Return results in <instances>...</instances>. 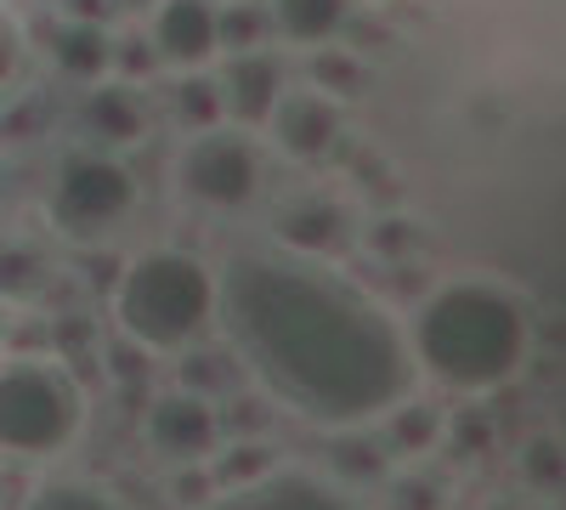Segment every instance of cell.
Masks as SVG:
<instances>
[{
  "label": "cell",
  "instance_id": "cell-1",
  "mask_svg": "<svg viewBox=\"0 0 566 510\" xmlns=\"http://www.w3.org/2000/svg\"><path fill=\"white\" fill-rule=\"evenodd\" d=\"M221 306L255 381L306 420L363 426L402 408L413 386V341H402L397 323L368 301L306 267L250 256L227 272Z\"/></svg>",
  "mask_w": 566,
  "mask_h": 510
},
{
  "label": "cell",
  "instance_id": "cell-2",
  "mask_svg": "<svg viewBox=\"0 0 566 510\" xmlns=\"http://www.w3.org/2000/svg\"><path fill=\"white\" fill-rule=\"evenodd\" d=\"M413 363L448 392L488 397L527 363V312L488 278H453L413 312Z\"/></svg>",
  "mask_w": 566,
  "mask_h": 510
},
{
  "label": "cell",
  "instance_id": "cell-3",
  "mask_svg": "<svg viewBox=\"0 0 566 510\" xmlns=\"http://www.w3.org/2000/svg\"><path fill=\"white\" fill-rule=\"evenodd\" d=\"M221 312V284L187 250L136 256L114 284V323L142 352H187Z\"/></svg>",
  "mask_w": 566,
  "mask_h": 510
},
{
  "label": "cell",
  "instance_id": "cell-4",
  "mask_svg": "<svg viewBox=\"0 0 566 510\" xmlns=\"http://www.w3.org/2000/svg\"><path fill=\"white\" fill-rule=\"evenodd\" d=\"M85 426V392L57 357H12L0 368V448L12 459H57Z\"/></svg>",
  "mask_w": 566,
  "mask_h": 510
},
{
  "label": "cell",
  "instance_id": "cell-5",
  "mask_svg": "<svg viewBox=\"0 0 566 510\" xmlns=\"http://www.w3.org/2000/svg\"><path fill=\"white\" fill-rule=\"evenodd\" d=\"M130 205H136V181H130V170L119 159H108V154H69L57 165L45 216H52V227L63 239L91 244V239L114 233V227L130 216Z\"/></svg>",
  "mask_w": 566,
  "mask_h": 510
},
{
  "label": "cell",
  "instance_id": "cell-6",
  "mask_svg": "<svg viewBox=\"0 0 566 510\" xmlns=\"http://www.w3.org/2000/svg\"><path fill=\"white\" fill-rule=\"evenodd\" d=\"M176 181H181V194L205 210H244L261 188V159L239 131H205L187 143Z\"/></svg>",
  "mask_w": 566,
  "mask_h": 510
},
{
  "label": "cell",
  "instance_id": "cell-7",
  "mask_svg": "<svg viewBox=\"0 0 566 510\" xmlns=\"http://www.w3.org/2000/svg\"><path fill=\"white\" fill-rule=\"evenodd\" d=\"M199 510H363V504L335 477H317L301 466H283V471L266 466L250 482H232V488L210 493V504H199Z\"/></svg>",
  "mask_w": 566,
  "mask_h": 510
},
{
  "label": "cell",
  "instance_id": "cell-8",
  "mask_svg": "<svg viewBox=\"0 0 566 510\" xmlns=\"http://www.w3.org/2000/svg\"><path fill=\"white\" fill-rule=\"evenodd\" d=\"M148 443L154 454H165L170 466H199V459L216 454L221 443V420H216V403L199 397L193 386H176L148 408Z\"/></svg>",
  "mask_w": 566,
  "mask_h": 510
},
{
  "label": "cell",
  "instance_id": "cell-9",
  "mask_svg": "<svg viewBox=\"0 0 566 510\" xmlns=\"http://www.w3.org/2000/svg\"><path fill=\"white\" fill-rule=\"evenodd\" d=\"M148 34L159 45L165 69H205L221 52V12L210 0H165Z\"/></svg>",
  "mask_w": 566,
  "mask_h": 510
},
{
  "label": "cell",
  "instance_id": "cell-10",
  "mask_svg": "<svg viewBox=\"0 0 566 510\" xmlns=\"http://www.w3.org/2000/svg\"><path fill=\"white\" fill-rule=\"evenodd\" d=\"M272 143L290 159H323L340 143V103L323 91H295L283 97V108L272 114Z\"/></svg>",
  "mask_w": 566,
  "mask_h": 510
},
{
  "label": "cell",
  "instance_id": "cell-11",
  "mask_svg": "<svg viewBox=\"0 0 566 510\" xmlns=\"http://www.w3.org/2000/svg\"><path fill=\"white\" fill-rule=\"evenodd\" d=\"M221 97H227V119H239V125H272V114L283 108V69L266 52L227 58Z\"/></svg>",
  "mask_w": 566,
  "mask_h": 510
},
{
  "label": "cell",
  "instance_id": "cell-12",
  "mask_svg": "<svg viewBox=\"0 0 566 510\" xmlns=\"http://www.w3.org/2000/svg\"><path fill=\"white\" fill-rule=\"evenodd\" d=\"M80 125L91 143H103V148H130L148 136V103L136 97V85H91V97L80 108Z\"/></svg>",
  "mask_w": 566,
  "mask_h": 510
},
{
  "label": "cell",
  "instance_id": "cell-13",
  "mask_svg": "<svg viewBox=\"0 0 566 510\" xmlns=\"http://www.w3.org/2000/svg\"><path fill=\"white\" fill-rule=\"evenodd\" d=\"M52 63L69 74V80H85V85H103L108 74H114V52H119V40H108V29L103 23H63V29H52Z\"/></svg>",
  "mask_w": 566,
  "mask_h": 510
},
{
  "label": "cell",
  "instance_id": "cell-14",
  "mask_svg": "<svg viewBox=\"0 0 566 510\" xmlns=\"http://www.w3.org/2000/svg\"><path fill=\"white\" fill-rule=\"evenodd\" d=\"M272 23L301 40V45H328L340 29H346V12H352V0H272Z\"/></svg>",
  "mask_w": 566,
  "mask_h": 510
},
{
  "label": "cell",
  "instance_id": "cell-15",
  "mask_svg": "<svg viewBox=\"0 0 566 510\" xmlns=\"http://www.w3.org/2000/svg\"><path fill=\"white\" fill-rule=\"evenodd\" d=\"M277 233H283V244H295L301 256H323V250L340 244L346 216H340V205H328V199H301V205L283 210Z\"/></svg>",
  "mask_w": 566,
  "mask_h": 510
},
{
  "label": "cell",
  "instance_id": "cell-16",
  "mask_svg": "<svg viewBox=\"0 0 566 510\" xmlns=\"http://www.w3.org/2000/svg\"><path fill=\"white\" fill-rule=\"evenodd\" d=\"M170 108H176V119H181V125H193L199 136H205V131H221V119H227L221 80H210V74H187V80L176 85Z\"/></svg>",
  "mask_w": 566,
  "mask_h": 510
},
{
  "label": "cell",
  "instance_id": "cell-17",
  "mask_svg": "<svg viewBox=\"0 0 566 510\" xmlns=\"http://www.w3.org/2000/svg\"><path fill=\"white\" fill-rule=\"evenodd\" d=\"M23 510H125L108 488H91L80 477H52V482H40L29 488Z\"/></svg>",
  "mask_w": 566,
  "mask_h": 510
},
{
  "label": "cell",
  "instance_id": "cell-18",
  "mask_svg": "<svg viewBox=\"0 0 566 510\" xmlns=\"http://www.w3.org/2000/svg\"><path fill=\"white\" fill-rule=\"evenodd\" d=\"M368 85L363 63L346 58V52H328V45H317V58H312V91H323V97H357V91Z\"/></svg>",
  "mask_w": 566,
  "mask_h": 510
},
{
  "label": "cell",
  "instance_id": "cell-19",
  "mask_svg": "<svg viewBox=\"0 0 566 510\" xmlns=\"http://www.w3.org/2000/svg\"><path fill=\"white\" fill-rule=\"evenodd\" d=\"M266 29H272V12H261V7H244V0H227V7H221V45L232 58L255 52Z\"/></svg>",
  "mask_w": 566,
  "mask_h": 510
},
{
  "label": "cell",
  "instance_id": "cell-20",
  "mask_svg": "<svg viewBox=\"0 0 566 510\" xmlns=\"http://www.w3.org/2000/svg\"><path fill=\"white\" fill-rule=\"evenodd\" d=\"M154 69H165V58H159V45H154V34L148 40H119V52H114V74H125V80H148Z\"/></svg>",
  "mask_w": 566,
  "mask_h": 510
},
{
  "label": "cell",
  "instance_id": "cell-21",
  "mask_svg": "<svg viewBox=\"0 0 566 510\" xmlns=\"http://www.w3.org/2000/svg\"><path fill=\"white\" fill-rule=\"evenodd\" d=\"M397 448H424V443H431V437H424V431H437V420H431V414H424V408H397Z\"/></svg>",
  "mask_w": 566,
  "mask_h": 510
},
{
  "label": "cell",
  "instance_id": "cell-22",
  "mask_svg": "<svg viewBox=\"0 0 566 510\" xmlns=\"http://www.w3.org/2000/svg\"><path fill=\"white\" fill-rule=\"evenodd\" d=\"M69 7H74V18H80V23H103L114 0H69Z\"/></svg>",
  "mask_w": 566,
  "mask_h": 510
},
{
  "label": "cell",
  "instance_id": "cell-23",
  "mask_svg": "<svg viewBox=\"0 0 566 510\" xmlns=\"http://www.w3.org/2000/svg\"><path fill=\"white\" fill-rule=\"evenodd\" d=\"M119 12H148V7H165V0H114Z\"/></svg>",
  "mask_w": 566,
  "mask_h": 510
}]
</instances>
